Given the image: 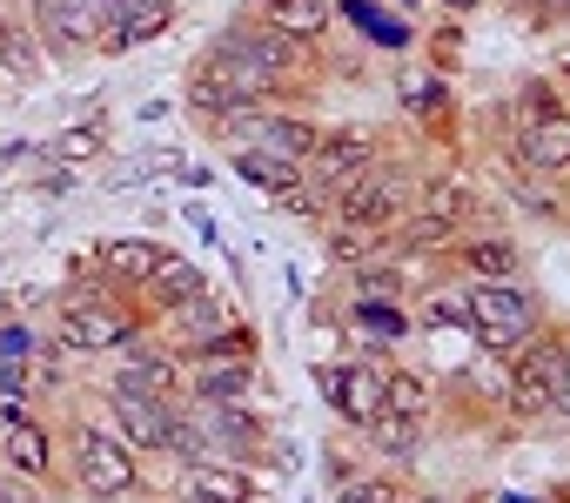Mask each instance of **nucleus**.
<instances>
[{"mask_svg": "<svg viewBox=\"0 0 570 503\" xmlns=\"http://www.w3.org/2000/svg\"><path fill=\"white\" fill-rule=\"evenodd\" d=\"M510 208H523L530 221H570V201L537 175H510Z\"/></svg>", "mask_w": 570, "mask_h": 503, "instance_id": "obj_29", "label": "nucleus"}, {"mask_svg": "<svg viewBox=\"0 0 570 503\" xmlns=\"http://www.w3.org/2000/svg\"><path fill=\"white\" fill-rule=\"evenodd\" d=\"M268 201H275L282 215H296V221H316V228H323V221H330V208H336V201H330L323 188H309V181H289L282 195H268Z\"/></svg>", "mask_w": 570, "mask_h": 503, "instance_id": "obj_33", "label": "nucleus"}, {"mask_svg": "<svg viewBox=\"0 0 570 503\" xmlns=\"http://www.w3.org/2000/svg\"><path fill=\"white\" fill-rule=\"evenodd\" d=\"M255 389H262V356L188 363V369H181V396H188V403H248Z\"/></svg>", "mask_w": 570, "mask_h": 503, "instance_id": "obj_21", "label": "nucleus"}, {"mask_svg": "<svg viewBox=\"0 0 570 503\" xmlns=\"http://www.w3.org/2000/svg\"><path fill=\"white\" fill-rule=\"evenodd\" d=\"M410 208H416V161H410V155H383L350 195H336L330 221L363 228V235H396Z\"/></svg>", "mask_w": 570, "mask_h": 503, "instance_id": "obj_5", "label": "nucleus"}, {"mask_svg": "<svg viewBox=\"0 0 570 503\" xmlns=\"http://www.w3.org/2000/svg\"><path fill=\"white\" fill-rule=\"evenodd\" d=\"M450 269L463 283H517L523 276V241L510 228H497V221H476V228H463L450 241Z\"/></svg>", "mask_w": 570, "mask_h": 503, "instance_id": "obj_13", "label": "nucleus"}, {"mask_svg": "<svg viewBox=\"0 0 570 503\" xmlns=\"http://www.w3.org/2000/svg\"><path fill=\"white\" fill-rule=\"evenodd\" d=\"M115 21V0H28V34L48 61H88L101 28Z\"/></svg>", "mask_w": 570, "mask_h": 503, "instance_id": "obj_8", "label": "nucleus"}, {"mask_svg": "<svg viewBox=\"0 0 570 503\" xmlns=\"http://www.w3.org/2000/svg\"><path fill=\"white\" fill-rule=\"evenodd\" d=\"M330 503H403V490H396V470H363V476H350V483H336V496Z\"/></svg>", "mask_w": 570, "mask_h": 503, "instance_id": "obj_31", "label": "nucleus"}, {"mask_svg": "<svg viewBox=\"0 0 570 503\" xmlns=\"http://www.w3.org/2000/svg\"><path fill=\"white\" fill-rule=\"evenodd\" d=\"M363 436V456L376 463V470H416L423 463V443H430V423H396V416H376V423H363L356 430Z\"/></svg>", "mask_w": 570, "mask_h": 503, "instance_id": "obj_23", "label": "nucleus"}, {"mask_svg": "<svg viewBox=\"0 0 570 503\" xmlns=\"http://www.w3.org/2000/svg\"><path fill=\"white\" fill-rule=\"evenodd\" d=\"M416 215H436V221H450L456 235L476 228V221H483V188H476V175H463V168H423V175H416Z\"/></svg>", "mask_w": 570, "mask_h": 503, "instance_id": "obj_16", "label": "nucleus"}, {"mask_svg": "<svg viewBox=\"0 0 570 503\" xmlns=\"http://www.w3.org/2000/svg\"><path fill=\"white\" fill-rule=\"evenodd\" d=\"M235 356H255V323H242V316H235L228 329H215L188 363H235Z\"/></svg>", "mask_w": 570, "mask_h": 503, "instance_id": "obj_32", "label": "nucleus"}, {"mask_svg": "<svg viewBox=\"0 0 570 503\" xmlns=\"http://www.w3.org/2000/svg\"><path fill=\"white\" fill-rule=\"evenodd\" d=\"M557 108H570L563 88H557V75H530V81L517 88V101H510V128H517V121H537V115H557Z\"/></svg>", "mask_w": 570, "mask_h": 503, "instance_id": "obj_30", "label": "nucleus"}, {"mask_svg": "<svg viewBox=\"0 0 570 503\" xmlns=\"http://www.w3.org/2000/svg\"><path fill=\"white\" fill-rule=\"evenodd\" d=\"M188 221H195V228H202V235H208V241H222V221H215V215H208V208H188Z\"/></svg>", "mask_w": 570, "mask_h": 503, "instance_id": "obj_39", "label": "nucleus"}, {"mask_svg": "<svg viewBox=\"0 0 570 503\" xmlns=\"http://www.w3.org/2000/svg\"><path fill=\"white\" fill-rule=\"evenodd\" d=\"M550 416L570 423V356H563V376H557V396H550Z\"/></svg>", "mask_w": 570, "mask_h": 503, "instance_id": "obj_36", "label": "nucleus"}, {"mask_svg": "<svg viewBox=\"0 0 570 503\" xmlns=\"http://www.w3.org/2000/svg\"><path fill=\"white\" fill-rule=\"evenodd\" d=\"M0 503H41V483H21V476H0Z\"/></svg>", "mask_w": 570, "mask_h": 503, "instance_id": "obj_35", "label": "nucleus"}, {"mask_svg": "<svg viewBox=\"0 0 570 503\" xmlns=\"http://www.w3.org/2000/svg\"><path fill=\"white\" fill-rule=\"evenodd\" d=\"M323 135H330V128H323L316 115H296V108H242V115L215 135V148H222V155H242V148H248V155H275V161H296V168H303V161L323 148Z\"/></svg>", "mask_w": 570, "mask_h": 503, "instance_id": "obj_7", "label": "nucleus"}, {"mask_svg": "<svg viewBox=\"0 0 570 503\" xmlns=\"http://www.w3.org/2000/svg\"><path fill=\"white\" fill-rule=\"evenodd\" d=\"M161 256H168V248H161L155 235H101L88 263H95V269L115 283V289H128V296H135V289H141V283L161 269Z\"/></svg>", "mask_w": 570, "mask_h": 503, "instance_id": "obj_22", "label": "nucleus"}, {"mask_svg": "<svg viewBox=\"0 0 570 503\" xmlns=\"http://www.w3.org/2000/svg\"><path fill=\"white\" fill-rule=\"evenodd\" d=\"M390 369H396V349H363V356H350V363H323V369H316V389H323V403H330L350 430H363V423L383 416Z\"/></svg>", "mask_w": 570, "mask_h": 503, "instance_id": "obj_9", "label": "nucleus"}, {"mask_svg": "<svg viewBox=\"0 0 570 503\" xmlns=\"http://www.w3.org/2000/svg\"><path fill=\"white\" fill-rule=\"evenodd\" d=\"M336 21H356L376 48H390V55H403L410 48V21H396V14H383V0H336Z\"/></svg>", "mask_w": 570, "mask_h": 503, "instance_id": "obj_26", "label": "nucleus"}, {"mask_svg": "<svg viewBox=\"0 0 570 503\" xmlns=\"http://www.w3.org/2000/svg\"><path fill=\"white\" fill-rule=\"evenodd\" d=\"M175 14H181V0H115V21L101 28L95 55H128L141 41H161L175 28Z\"/></svg>", "mask_w": 570, "mask_h": 503, "instance_id": "obj_19", "label": "nucleus"}, {"mask_svg": "<svg viewBox=\"0 0 570 503\" xmlns=\"http://www.w3.org/2000/svg\"><path fill=\"white\" fill-rule=\"evenodd\" d=\"M35 155H41L35 141H8V148H0V161H8V168H14V161H35Z\"/></svg>", "mask_w": 570, "mask_h": 503, "instance_id": "obj_38", "label": "nucleus"}, {"mask_svg": "<svg viewBox=\"0 0 570 503\" xmlns=\"http://www.w3.org/2000/svg\"><path fill=\"white\" fill-rule=\"evenodd\" d=\"M436 8H443L450 21H470V14H483V8H490V0H436Z\"/></svg>", "mask_w": 570, "mask_h": 503, "instance_id": "obj_37", "label": "nucleus"}, {"mask_svg": "<svg viewBox=\"0 0 570 503\" xmlns=\"http://www.w3.org/2000/svg\"><path fill=\"white\" fill-rule=\"evenodd\" d=\"M255 108H296V101H309L316 88H323V55L309 48V41H289V34H275V28H262V21H248V14H228L215 34H208V48H202Z\"/></svg>", "mask_w": 570, "mask_h": 503, "instance_id": "obj_1", "label": "nucleus"}, {"mask_svg": "<svg viewBox=\"0 0 570 503\" xmlns=\"http://www.w3.org/2000/svg\"><path fill=\"white\" fill-rule=\"evenodd\" d=\"M41 155H48V161H61V168L101 161V155H108V121H75V128H61V135H55Z\"/></svg>", "mask_w": 570, "mask_h": 503, "instance_id": "obj_27", "label": "nucleus"}, {"mask_svg": "<svg viewBox=\"0 0 570 503\" xmlns=\"http://www.w3.org/2000/svg\"><path fill=\"white\" fill-rule=\"evenodd\" d=\"M208 289V269L195 263V256H161V269L135 289V303L148 309V323L161 316V309H175V303H188V296H202Z\"/></svg>", "mask_w": 570, "mask_h": 503, "instance_id": "obj_24", "label": "nucleus"}, {"mask_svg": "<svg viewBox=\"0 0 570 503\" xmlns=\"http://www.w3.org/2000/svg\"><path fill=\"white\" fill-rule=\"evenodd\" d=\"M55 436H61V476H68V490H81V496H95V503H128V496H141V456H135L108 423H95V416H61Z\"/></svg>", "mask_w": 570, "mask_h": 503, "instance_id": "obj_3", "label": "nucleus"}, {"mask_svg": "<svg viewBox=\"0 0 570 503\" xmlns=\"http://www.w3.org/2000/svg\"><path fill=\"white\" fill-rule=\"evenodd\" d=\"M503 168L510 175H537V181H570V108L517 121L503 141Z\"/></svg>", "mask_w": 570, "mask_h": 503, "instance_id": "obj_11", "label": "nucleus"}, {"mask_svg": "<svg viewBox=\"0 0 570 503\" xmlns=\"http://www.w3.org/2000/svg\"><path fill=\"white\" fill-rule=\"evenodd\" d=\"M403 503H456V496H443V490H403Z\"/></svg>", "mask_w": 570, "mask_h": 503, "instance_id": "obj_40", "label": "nucleus"}, {"mask_svg": "<svg viewBox=\"0 0 570 503\" xmlns=\"http://www.w3.org/2000/svg\"><path fill=\"white\" fill-rule=\"evenodd\" d=\"M0 470L21 483H55L61 476V436L48 416H28L21 430H0Z\"/></svg>", "mask_w": 570, "mask_h": 503, "instance_id": "obj_17", "label": "nucleus"}, {"mask_svg": "<svg viewBox=\"0 0 570 503\" xmlns=\"http://www.w3.org/2000/svg\"><path fill=\"white\" fill-rule=\"evenodd\" d=\"M228 168H235V175H242V181H248V188H255L262 201H268V195H282L289 181H303V168H296V161H275V155H248V148H242V155H228Z\"/></svg>", "mask_w": 570, "mask_h": 503, "instance_id": "obj_28", "label": "nucleus"}, {"mask_svg": "<svg viewBox=\"0 0 570 503\" xmlns=\"http://www.w3.org/2000/svg\"><path fill=\"white\" fill-rule=\"evenodd\" d=\"M557 88H570V48L557 55Z\"/></svg>", "mask_w": 570, "mask_h": 503, "instance_id": "obj_41", "label": "nucleus"}, {"mask_svg": "<svg viewBox=\"0 0 570 503\" xmlns=\"http://www.w3.org/2000/svg\"><path fill=\"white\" fill-rule=\"evenodd\" d=\"M463 309H470V323H463V336L483 349V356H517L537 329H543V303H537V289H523V283H463Z\"/></svg>", "mask_w": 570, "mask_h": 503, "instance_id": "obj_4", "label": "nucleus"}, {"mask_svg": "<svg viewBox=\"0 0 570 503\" xmlns=\"http://www.w3.org/2000/svg\"><path fill=\"white\" fill-rule=\"evenodd\" d=\"M75 269L81 276L55 289V343L68 356H121L141 329H155L148 309L128 289H115L101 269H88V263H75Z\"/></svg>", "mask_w": 570, "mask_h": 503, "instance_id": "obj_2", "label": "nucleus"}, {"mask_svg": "<svg viewBox=\"0 0 570 503\" xmlns=\"http://www.w3.org/2000/svg\"><path fill=\"white\" fill-rule=\"evenodd\" d=\"M383 416H396V423H430V416H436V383H430V369L396 363V369H390V389H383Z\"/></svg>", "mask_w": 570, "mask_h": 503, "instance_id": "obj_25", "label": "nucleus"}, {"mask_svg": "<svg viewBox=\"0 0 570 503\" xmlns=\"http://www.w3.org/2000/svg\"><path fill=\"white\" fill-rule=\"evenodd\" d=\"M181 356L155 336V329H141L121 356H115V376H108V389H141V396H181Z\"/></svg>", "mask_w": 570, "mask_h": 503, "instance_id": "obj_15", "label": "nucleus"}, {"mask_svg": "<svg viewBox=\"0 0 570 503\" xmlns=\"http://www.w3.org/2000/svg\"><path fill=\"white\" fill-rule=\"evenodd\" d=\"M228 323H235V309H228V303L215 296V283H208L202 296H188V303L161 309V316H155V336H161V343H168V349L188 363V356H195V349H202L215 329H228Z\"/></svg>", "mask_w": 570, "mask_h": 503, "instance_id": "obj_18", "label": "nucleus"}, {"mask_svg": "<svg viewBox=\"0 0 570 503\" xmlns=\"http://www.w3.org/2000/svg\"><path fill=\"white\" fill-rule=\"evenodd\" d=\"M242 14L275 28V34H289V41H309V48H323L336 34V0H248Z\"/></svg>", "mask_w": 570, "mask_h": 503, "instance_id": "obj_20", "label": "nucleus"}, {"mask_svg": "<svg viewBox=\"0 0 570 503\" xmlns=\"http://www.w3.org/2000/svg\"><path fill=\"white\" fill-rule=\"evenodd\" d=\"M563 356H570V336L550 329V323H543L517 356H503V416H510V423H543V416H550Z\"/></svg>", "mask_w": 570, "mask_h": 503, "instance_id": "obj_6", "label": "nucleus"}, {"mask_svg": "<svg viewBox=\"0 0 570 503\" xmlns=\"http://www.w3.org/2000/svg\"><path fill=\"white\" fill-rule=\"evenodd\" d=\"M383 155H390V141H383L376 128H330V135H323V148L303 161V181H309V188H323V195L336 201V195H350V188H356Z\"/></svg>", "mask_w": 570, "mask_h": 503, "instance_id": "obj_10", "label": "nucleus"}, {"mask_svg": "<svg viewBox=\"0 0 570 503\" xmlns=\"http://www.w3.org/2000/svg\"><path fill=\"white\" fill-rule=\"evenodd\" d=\"M181 108H188V121L215 141V135H222L242 108H255V101H248V95H242V88H235L208 55H195V61H188V75H181Z\"/></svg>", "mask_w": 570, "mask_h": 503, "instance_id": "obj_14", "label": "nucleus"}, {"mask_svg": "<svg viewBox=\"0 0 570 503\" xmlns=\"http://www.w3.org/2000/svg\"><path fill=\"white\" fill-rule=\"evenodd\" d=\"M323 470H330V483H350V476L370 470V456H350L343 443H330V450H323Z\"/></svg>", "mask_w": 570, "mask_h": 503, "instance_id": "obj_34", "label": "nucleus"}, {"mask_svg": "<svg viewBox=\"0 0 570 503\" xmlns=\"http://www.w3.org/2000/svg\"><path fill=\"white\" fill-rule=\"evenodd\" d=\"M557 21H570V0H557Z\"/></svg>", "mask_w": 570, "mask_h": 503, "instance_id": "obj_42", "label": "nucleus"}, {"mask_svg": "<svg viewBox=\"0 0 570 503\" xmlns=\"http://www.w3.org/2000/svg\"><path fill=\"white\" fill-rule=\"evenodd\" d=\"M101 403H108V430H115L135 456H168V436H175V410H181V396L101 389Z\"/></svg>", "mask_w": 570, "mask_h": 503, "instance_id": "obj_12", "label": "nucleus"}]
</instances>
